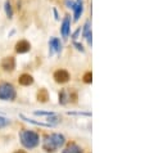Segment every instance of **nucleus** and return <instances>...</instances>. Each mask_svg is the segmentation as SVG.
<instances>
[{
  "instance_id": "1",
  "label": "nucleus",
  "mask_w": 145,
  "mask_h": 153,
  "mask_svg": "<svg viewBox=\"0 0 145 153\" xmlns=\"http://www.w3.org/2000/svg\"><path fill=\"white\" fill-rule=\"evenodd\" d=\"M64 142H66V138L62 134H52L45 138L44 143H42V148L46 152L53 153L57 149H59L64 144Z\"/></svg>"
},
{
  "instance_id": "2",
  "label": "nucleus",
  "mask_w": 145,
  "mask_h": 153,
  "mask_svg": "<svg viewBox=\"0 0 145 153\" xmlns=\"http://www.w3.org/2000/svg\"><path fill=\"white\" fill-rule=\"evenodd\" d=\"M19 139L21 143H22L23 147L28 148V149H32V148H36L40 143V138L35 131L31 130H23L19 133Z\"/></svg>"
},
{
  "instance_id": "3",
  "label": "nucleus",
  "mask_w": 145,
  "mask_h": 153,
  "mask_svg": "<svg viewBox=\"0 0 145 153\" xmlns=\"http://www.w3.org/2000/svg\"><path fill=\"white\" fill-rule=\"evenodd\" d=\"M17 97L16 89L9 82L0 84V99L1 100H14Z\"/></svg>"
},
{
  "instance_id": "4",
  "label": "nucleus",
  "mask_w": 145,
  "mask_h": 153,
  "mask_svg": "<svg viewBox=\"0 0 145 153\" xmlns=\"http://www.w3.org/2000/svg\"><path fill=\"white\" fill-rule=\"evenodd\" d=\"M66 4L68 5V8H71V9L73 10V13H75V18L73 19L75 21H78L80 16L82 14V12H84V3H82V0H77L76 3L67 0Z\"/></svg>"
},
{
  "instance_id": "5",
  "label": "nucleus",
  "mask_w": 145,
  "mask_h": 153,
  "mask_svg": "<svg viewBox=\"0 0 145 153\" xmlns=\"http://www.w3.org/2000/svg\"><path fill=\"white\" fill-rule=\"evenodd\" d=\"M53 77L55 80V82L58 84H66L68 82V80H70V74L66 71V70H58L54 72Z\"/></svg>"
},
{
  "instance_id": "6",
  "label": "nucleus",
  "mask_w": 145,
  "mask_h": 153,
  "mask_svg": "<svg viewBox=\"0 0 145 153\" xmlns=\"http://www.w3.org/2000/svg\"><path fill=\"white\" fill-rule=\"evenodd\" d=\"M1 68L7 72H12L16 68V59L13 57H5L1 61Z\"/></svg>"
},
{
  "instance_id": "7",
  "label": "nucleus",
  "mask_w": 145,
  "mask_h": 153,
  "mask_svg": "<svg viewBox=\"0 0 145 153\" xmlns=\"http://www.w3.org/2000/svg\"><path fill=\"white\" fill-rule=\"evenodd\" d=\"M30 49H31V44H30L27 40H19L16 44V52L18 54L27 53V52H30Z\"/></svg>"
},
{
  "instance_id": "8",
  "label": "nucleus",
  "mask_w": 145,
  "mask_h": 153,
  "mask_svg": "<svg viewBox=\"0 0 145 153\" xmlns=\"http://www.w3.org/2000/svg\"><path fill=\"white\" fill-rule=\"evenodd\" d=\"M70 31H71V18L70 16H66L64 19L62 21V26H61V33L62 36L64 37H68V35H70Z\"/></svg>"
},
{
  "instance_id": "9",
  "label": "nucleus",
  "mask_w": 145,
  "mask_h": 153,
  "mask_svg": "<svg viewBox=\"0 0 145 153\" xmlns=\"http://www.w3.org/2000/svg\"><path fill=\"white\" fill-rule=\"evenodd\" d=\"M49 49H50V54L53 53H59L62 50V42L58 37H52L49 40Z\"/></svg>"
},
{
  "instance_id": "10",
  "label": "nucleus",
  "mask_w": 145,
  "mask_h": 153,
  "mask_svg": "<svg viewBox=\"0 0 145 153\" xmlns=\"http://www.w3.org/2000/svg\"><path fill=\"white\" fill-rule=\"evenodd\" d=\"M18 82L22 86H30V85L33 84V77L30 74H22L18 79Z\"/></svg>"
},
{
  "instance_id": "11",
  "label": "nucleus",
  "mask_w": 145,
  "mask_h": 153,
  "mask_svg": "<svg viewBox=\"0 0 145 153\" xmlns=\"http://www.w3.org/2000/svg\"><path fill=\"white\" fill-rule=\"evenodd\" d=\"M62 153H82V149H81L77 144L71 143V144H68L67 148Z\"/></svg>"
},
{
  "instance_id": "12",
  "label": "nucleus",
  "mask_w": 145,
  "mask_h": 153,
  "mask_svg": "<svg viewBox=\"0 0 145 153\" xmlns=\"http://www.w3.org/2000/svg\"><path fill=\"white\" fill-rule=\"evenodd\" d=\"M37 100L41 102V103H46L49 100V93L46 89H40L39 93H37Z\"/></svg>"
},
{
  "instance_id": "13",
  "label": "nucleus",
  "mask_w": 145,
  "mask_h": 153,
  "mask_svg": "<svg viewBox=\"0 0 145 153\" xmlns=\"http://www.w3.org/2000/svg\"><path fill=\"white\" fill-rule=\"evenodd\" d=\"M84 37L87 40L89 45H91V31H90V22H86L84 26V31H82Z\"/></svg>"
},
{
  "instance_id": "14",
  "label": "nucleus",
  "mask_w": 145,
  "mask_h": 153,
  "mask_svg": "<svg viewBox=\"0 0 145 153\" xmlns=\"http://www.w3.org/2000/svg\"><path fill=\"white\" fill-rule=\"evenodd\" d=\"M4 9H5V14L8 18H12L13 17V9H12V4L9 0H7L5 4H4Z\"/></svg>"
},
{
  "instance_id": "15",
  "label": "nucleus",
  "mask_w": 145,
  "mask_h": 153,
  "mask_svg": "<svg viewBox=\"0 0 145 153\" xmlns=\"http://www.w3.org/2000/svg\"><path fill=\"white\" fill-rule=\"evenodd\" d=\"M68 97H70V95L67 94V91L62 90L61 93H59V103H61V104H66L68 102Z\"/></svg>"
},
{
  "instance_id": "16",
  "label": "nucleus",
  "mask_w": 145,
  "mask_h": 153,
  "mask_svg": "<svg viewBox=\"0 0 145 153\" xmlns=\"http://www.w3.org/2000/svg\"><path fill=\"white\" fill-rule=\"evenodd\" d=\"M10 124V121L8 120V118L5 117H3V116H0V129H3V127H5Z\"/></svg>"
},
{
  "instance_id": "17",
  "label": "nucleus",
  "mask_w": 145,
  "mask_h": 153,
  "mask_svg": "<svg viewBox=\"0 0 145 153\" xmlns=\"http://www.w3.org/2000/svg\"><path fill=\"white\" fill-rule=\"evenodd\" d=\"M91 81H92V74L91 72H86V74L84 75V82L91 84Z\"/></svg>"
},
{
  "instance_id": "18",
  "label": "nucleus",
  "mask_w": 145,
  "mask_h": 153,
  "mask_svg": "<svg viewBox=\"0 0 145 153\" xmlns=\"http://www.w3.org/2000/svg\"><path fill=\"white\" fill-rule=\"evenodd\" d=\"M36 116H53L54 112H35Z\"/></svg>"
},
{
  "instance_id": "19",
  "label": "nucleus",
  "mask_w": 145,
  "mask_h": 153,
  "mask_svg": "<svg viewBox=\"0 0 145 153\" xmlns=\"http://www.w3.org/2000/svg\"><path fill=\"white\" fill-rule=\"evenodd\" d=\"M75 46L77 48L78 50H81V52H84V46L81 45V44H78V42H75Z\"/></svg>"
},
{
  "instance_id": "20",
  "label": "nucleus",
  "mask_w": 145,
  "mask_h": 153,
  "mask_svg": "<svg viewBox=\"0 0 145 153\" xmlns=\"http://www.w3.org/2000/svg\"><path fill=\"white\" fill-rule=\"evenodd\" d=\"M80 31H81V28H78V30H76V31L73 32V39H77V36H78V33H80Z\"/></svg>"
},
{
  "instance_id": "21",
  "label": "nucleus",
  "mask_w": 145,
  "mask_h": 153,
  "mask_svg": "<svg viewBox=\"0 0 145 153\" xmlns=\"http://www.w3.org/2000/svg\"><path fill=\"white\" fill-rule=\"evenodd\" d=\"M14 153H27L26 151H17V152H14Z\"/></svg>"
}]
</instances>
